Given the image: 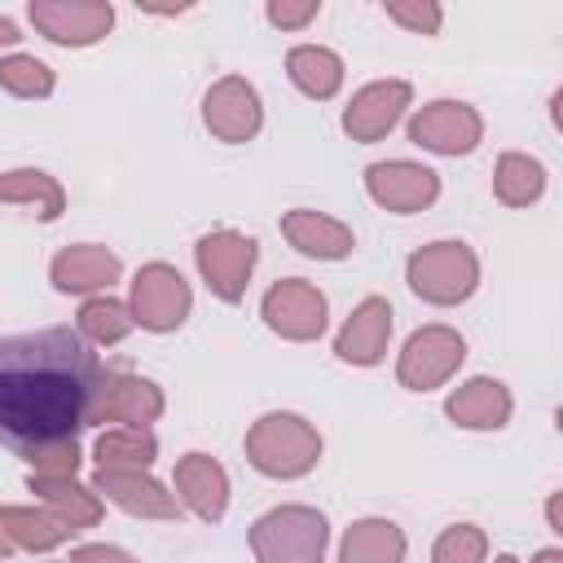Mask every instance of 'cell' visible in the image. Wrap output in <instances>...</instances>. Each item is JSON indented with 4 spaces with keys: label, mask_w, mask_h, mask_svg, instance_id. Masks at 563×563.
Wrapping results in <instances>:
<instances>
[{
    "label": "cell",
    "mask_w": 563,
    "mask_h": 563,
    "mask_svg": "<svg viewBox=\"0 0 563 563\" xmlns=\"http://www.w3.org/2000/svg\"><path fill=\"white\" fill-rule=\"evenodd\" d=\"M106 374L75 330L0 339V440L31 462L75 471V431L97 413Z\"/></svg>",
    "instance_id": "obj_1"
},
{
    "label": "cell",
    "mask_w": 563,
    "mask_h": 563,
    "mask_svg": "<svg viewBox=\"0 0 563 563\" xmlns=\"http://www.w3.org/2000/svg\"><path fill=\"white\" fill-rule=\"evenodd\" d=\"M321 541H325V523L308 510L268 515L255 528V550L264 554V563H317Z\"/></svg>",
    "instance_id": "obj_2"
},
{
    "label": "cell",
    "mask_w": 563,
    "mask_h": 563,
    "mask_svg": "<svg viewBox=\"0 0 563 563\" xmlns=\"http://www.w3.org/2000/svg\"><path fill=\"white\" fill-rule=\"evenodd\" d=\"M251 453L264 471L277 475H295L317 457V435L299 422V418H268L255 435H251Z\"/></svg>",
    "instance_id": "obj_3"
},
{
    "label": "cell",
    "mask_w": 563,
    "mask_h": 563,
    "mask_svg": "<svg viewBox=\"0 0 563 563\" xmlns=\"http://www.w3.org/2000/svg\"><path fill=\"white\" fill-rule=\"evenodd\" d=\"M409 273H413V286L422 295H431V299H457V295L471 290V273L475 268H471V255L466 251H457L453 242H444L435 251L413 255Z\"/></svg>",
    "instance_id": "obj_4"
},
{
    "label": "cell",
    "mask_w": 563,
    "mask_h": 563,
    "mask_svg": "<svg viewBox=\"0 0 563 563\" xmlns=\"http://www.w3.org/2000/svg\"><path fill=\"white\" fill-rule=\"evenodd\" d=\"M185 308H189V290L172 268L154 264V268H145L136 277V317L145 325L167 330V325H176L185 317Z\"/></svg>",
    "instance_id": "obj_5"
},
{
    "label": "cell",
    "mask_w": 563,
    "mask_h": 563,
    "mask_svg": "<svg viewBox=\"0 0 563 563\" xmlns=\"http://www.w3.org/2000/svg\"><path fill=\"white\" fill-rule=\"evenodd\" d=\"M198 260H202V273L211 277V286L224 295V299H238L242 295V282L251 273V260H255V246L233 238V233H216L198 246Z\"/></svg>",
    "instance_id": "obj_6"
},
{
    "label": "cell",
    "mask_w": 563,
    "mask_h": 563,
    "mask_svg": "<svg viewBox=\"0 0 563 563\" xmlns=\"http://www.w3.org/2000/svg\"><path fill=\"white\" fill-rule=\"evenodd\" d=\"M457 361H462V343L453 334H444V330H427V334H418L409 343L405 365H400V378L413 383V387H427V383L444 378L449 365H457Z\"/></svg>",
    "instance_id": "obj_7"
},
{
    "label": "cell",
    "mask_w": 563,
    "mask_h": 563,
    "mask_svg": "<svg viewBox=\"0 0 563 563\" xmlns=\"http://www.w3.org/2000/svg\"><path fill=\"white\" fill-rule=\"evenodd\" d=\"M264 312H268V321H273L277 330L303 339V334H317V330H321V312H325V303H321V295H312L308 286L286 282V286H277V290L268 295Z\"/></svg>",
    "instance_id": "obj_8"
},
{
    "label": "cell",
    "mask_w": 563,
    "mask_h": 563,
    "mask_svg": "<svg viewBox=\"0 0 563 563\" xmlns=\"http://www.w3.org/2000/svg\"><path fill=\"white\" fill-rule=\"evenodd\" d=\"M31 18L53 35V40H92L110 26V9L106 4H35Z\"/></svg>",
    "instance_id": "obj_9"
},
{
    "label": "cell",
    "mask_w": 563,
    "mask_h": 563,
    "mask_svg": "<svg viewBox=\"0 0 563 563\" xmlns=\"http://www.w3.org/2000/svg\"><path fill=\"white\" fill-rule=\"evenodd\" d=\"M369 189H374L387 207L413 211V207H422V202L435 194V176H431L427 167L391 163V167H374V172H369Z\"/></svg>",
    "instance_id": "obj_10"
},
{
    "label": "cell",
    "mask_w": 563,
    "mask_h": 563,
    "mask_svg": "<svg viewBox=\"0 0 563 563\" xmlns=\"http://www.w3.org/2000/svg\"><path fill=\"white\" fill-rule=\"evenodd\" d=\"M413 141L431 145V150H466L475 141V114H466L462 106H431L413 119Z\"/></svg>",
    "instance_id": "obj_11"
},
{
    "label": "cell",
    "mask_w": 563,
    "mask_h": 563,
    "mask_svg": "<svg viewBox=\"0 0 563 563\" xmlns=\"http://www.w3.org/2000/svg\"><path fill=\"white\" fill-rule=\"evenodd\" d=\"M255 119H260V114H255V97H251V88H242L238 79L220 84V88L211 92V101H207V123H211L220 136H229V141L255 132Z\"/></svg>",
    "instance_id": "obj_12"
},
{
    "label": "cell",
    "mask_w": 563,
    "mask_h": 563,
    "mask_svg": "<svg viewBox=\"0 0 563 563\" xmlns=\"http://www.w3.org/2000/svg\"><path fill=\"white\" fill-rule=\"evenodd\" d=\"M405 97H409V88L405 84H378V88H369V92H361V101L347 110V128L356 132V136H378L383 128H391V119L400 114V106H405Z\"/></svg>",
    "instance_id": "obj_13"
},
{
    "label": "cell",
    "mask_w": 563,
    "mask_h": 563,
    "mask_svg": "<svg viewBox=\"0 0 563 563\" xmlns=\"http://www.w3.org/2000/svg\"><path fill=\"white\" fill-rule=\"evenodd\" d=\"M387 303L383 299H369V303H361V312L352 317V325L343 330V339H339V352L347 356V361H378V352H383V343H387Z\"/></svg>",
    "instance_id": "obj_14"
},
{
    "label": "cell",
    "mask_w": 563,
    "mask_h": 563,
    "mask_svg": "<svg viewBox=\"0 0 563 563\" xmlns=\"http://www.w3.org/2000/svg\"><path fill=\"white\" fill-rule=\"evenodd\" d=\"M119 273L114 255L97 251V246H79V251H66L57 264H53V277L62 290H84V286H101Z\"/></svg>",
    "instance_id": "obj_15"
},
{
    "label": "cell",
    "mask_w": 563,
    "mask_h": 563,
    "mask_svg": "<svg viewBox=\"0 0 563 563\" xmlns=\"http://www.w3.org/2000/svg\"><path fill=\"white\" fill-rule=\"evenodd\" d=\"M449 413L457 422H466V427H497L506 418V391L497 383H484L479 378V383H471L466 391H457L449 400Z\"/></svg>",
    "instance_id": "obj_16"
},
{
    "label": "cell",
    "mask_w": 563,
    "mask_h": 563,
    "mask_svg": "<svg viewBox=\"0 0 563 563\" xmlns=\"http://www.w3.org/2000/svg\"><path fill=\"white\" fill-rule=\"evenodd\" d=\"M180 488L189 493V501L202 510V515H220L224 510V475H220V466H211L207 457H189L185 466H180Z\"/></svg>",
    "instance_id": "obj_17"
},
{
    "label": "cell",
    "mask_w": 563,
    "mask_h": 563,
    "mask_svg": "<svg viewBox=\"0 0 563 563\" xmlns=\"http://www.w3.org/2000/svg\"><path fill=\"white\" fill-rule=\"evenodd\" d=\"M396 559H400V532L391 523H361L343 545V563H396Z\"/></svg>",
    "instance_id": "obj_18"
},
{
    "label": "cell",
    "mask_w": 563,
    "mask_h": 563,
    "mask_svg": "<svg viewBox=\"0 0 563 563\" xmlns=\"http://www.w3.org/2000/svg\"><path fill=\"white\" fill-rule=\"evenodd\" d=\"M286 233H290L308 255H343V251L352 246L347 229H339V224H330V220H317V216H308V211L290 216V220H286Z\"/></svg>",
    "instance_id": "obj_19"
},
{
    "label": "cell",
    "mask_w": 563,
    "mask_h": 563,
    "mask_svg": "<svg viewBox=\"0 0 563 563\" xmlns=\"http://www.w3.org/2000/svg\"><path fill=\"white\" fill-rule=\"evenodd\" d=\"M97 484L106 488V493H114L123 506H132V510H150V515H172L176 506L158 493V484H150V479H136V475H123V471H106L101 466V475H97Z\"/></svg>",
    "instance_id": "obj_20"
},
{
    "label": "cell",
    "mask_w": 563,
    "mask_h": 563,
    "mask_svg": "<svg viewBox=\"0 0 563 563\" xmlns=\"http://www.w3.org/2000/svg\"><path fill=\"white\" fill-rule=\"evenodd\" d=\"M290 75L303 92H317V97H330L339 88V62L325 48H295L290 53Z\"/></svg>",
    "instance_id": "obj_21"
},
{
    "label": "cell",
    "mask_w": 563,
    "mask_h": 563,
    "mask_svg": "<svg viewBox=\"0 0 563 563\" xmlns=\"http://www.w3.org/2000/svg\"><path fill=\"white\" fill-rule=\"evenodd\" d=\"M497 189H501L506 202H528L541 189V167L528 163V158H506L501 163V176H497Z\"/></svg>",
    "instance_id": "obj_22"
},
{
    "label": "cell",
    "mask_w": 563,
    "mask_h": 563,
    "mask_svg": "<svg viewBox=\"0 0 563 563\" xmlns=\"http://www.w3.org/2000/svg\"><path fill=\"white\" fill-rule=\"evenodd\" d=\"M0 84L22 92V97H31V92H48L53 79L35 57H9V62H0Z\"/></svg>",
    "instance_id": "obj_23"
},
{
    "label": "cell",
    "mask_w": 563,
    "mask_h": 563,
    "mask_svg": "<svg viewBox=\"0 0 563 563\" xmlns=\"http://www.w3.org/2000/svg\"><path fill=\"white\" fill-rule=\"evenodd\" d=\"M4 523H13L18 528V541H26V545H53V541L66 537V523L62 519H40L31 510H4Z\"/></svg>",
    "instance_id": "obj_24"
},
{
    "label": "cell",
    "mask_w": 563,
    "mask_h": 563,
    "mask_svg": "<svg viewBox=\"0 0 563 563\" xmlns=\"http://www.w3.org/2000/svg\"><path fill=\"white\" fill-rule=\"evenodd\" d=\"M106 409L119 413V418H141V413H154L158 409V396L145 383H123V387H110Z\"/></svg>",
    "instance_id": "obj_25"
},
{
    "label": "cell",
    "mask_w": 563,
    "mask_h": 563,
    "mask_svg": "<svg viewBox=\"0 0 563 563\" xmlns=\"http://www.w3.org/2000/svg\"><path fill=\"white\" fill-rule=\"evenodd\" d=\"M84 330H88L92 339H119V334L128 330V317H123V308H119V303L97 299V303H88V308H84Z\"/></svg>",
    "instance_id": "obj_26"
},
{
    "label": "cell",
    "mask_w": 563,
    "mask_h": 563,
    "mask_svg": "<svg viewBox=\"0 0 563 563\" xmlns=\"http://www.w3.org/2000/svg\"><path fill=\"white\" fill-rule=\"evenodd\" d=\"M97 453H101V466L106 462H150V453H154V444L145 440V435H101V444H97Z\"/></svg>",
    "instance_id": "obj_27"
},
{
    "label": "cell",
    "mask_w": 563,
    "mask_h": 563,
    "mask_svg": "<svg viewBox=\"0 0 563 563\" xmlns=\"http://www.w3.org/2000/svg\"><path fill=\"white\" fill-rule=\"evenodd\" d=\"M0 194H4V198H18V194H22V198H26V194H44L53 207H62V194H57L40 172H13V180H0Z\"/></svg>",
    "instance_id": "obj_28"
},
{
    "label": "cell",
    "mask_w": 563,
    "mask_h": 563,
    "mask_svg": "<svg viewBox=\"0 0 563 563\" xmlns=\"http://www.w3.org/2000/svg\"><path fill=\"white\" fill-rule=\"evenodd\" d=\"M475 554H479V537H475V532H466V528H462V532H453V537H444V541H440V550H435V559H440V563H471Z\"/></svg>",
    "instance_id": "obj_29"
},
{
    "label": "cell",
    "mask_w": 563,
    "mask_h": 563,
    "mask_svg": "<svg viewBox=\"0 0 563 563\" xmlns=\"http://www.w3.org/2000/svg\"><path fill=\"white\" fill-rule=\"evenodd\" d=\"M31 484H35V479H31ZM35 488H40V493H48V497H57V501H66V506H75V515H79L84 523H88V519H97V506H92V501H84V497H79V488H66V484H57V479H40Z\"/></svg>",
    "instance_id": "obj_30"
},
{
    "label": "cell",
    "mask_w": 563,
    "mask_h": 563,
    "mask_svg": "<svg viewBox=\"0 0 563 563\" xmlns=\"http://www.w3.org/2000/svg\"><path fill=\"white\" fill-rule=\"evenodd\" d=\"M391 13L405 18V22H413V26H435V22H440L435 9H391Z\"/></svg>",
    "instance_id": "obj_31"
},
{
    "label": "cell",
    "mask_w": 563,
    "mask_h": 563,
    "mask_svg": "<svg viewBox=\"0 0 563 563\" xmlns=\"http://www.w3.org/2000/svg\"><path fill=\"white\" fill-rule=\"evenodd\" d=\"M75 563H128L119 550H79Z\"/></svg>",
    "instance_id": "obj_32"
},
{
    "label": "cell",
    "mask_w": 563,
    "mask_h": 563,
    "mask_svg": "<svg viewBox=\"0 0 563 563\" xmlns=\"http://www.w3.org/2000/svg\"><path fill=\"white\" fill-rule=\"evenodd\" d=\"M268 13H273V22H303V18L312 13V4H303V9H286V4H273Z\"/></svg>",
    "instance_id": "obj_33"
},
{
    "label": "cell",
    "mask_w": 563,
    "mask_h": 563,
    "mask_svg": "<svg viewBox=\"0 0 563 563\" xmlns=\"http://www.w3.org/2000/svg\"><path fill=\"white\" fill-rule=\"evenodd\" d=\"M4 40H18V26H13L9 18H0V44H4Z\"/></svg>",
    "instance_id": "obj_34"
},
{
    "label": "cell",
    "mask_w": 563,
    "mask_h": 563,
    "mask_svg": "<svg viewBox=\"0 0 563 563\" xmlns=\"http://www.w3.org/2000/svg\"><path fill=\"white\" fill-rule=\"evenodd\" d=\"M541 563H559V554H545V559H541Z\"/></svg>",
    "instance_id": "obj_35"
},
{
    "label": "cell",
    "mask_w": 563,
    "mask_h": 563,
    "mask_svg": "<svg viewBox=\"0 0 563 563\" xmlns=\"http://www.w3.org/2000/svg\"><path fill=\"white\" fill-rule=\"evenodd\" d=\"M0 554H4V537H0Z\"/></svg>",
    "instance_id": "obj_36"
},
{
    "label": "cell",
    "mask_w": 563,
    "mask_h": 563,
    "mask_svg": "<svg viewBox=\"0 0 563 563\" xmlns=\"http://www.w3.org/2000/svg\"><path fill=\"white\" fill-rule=\"evenodd\" d=\"M497 563H510V559H497Z\"/></svg>",
    "instance_id": "obj_37"
}]
</instances>
